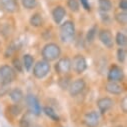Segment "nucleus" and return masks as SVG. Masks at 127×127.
<instances>
[{
  "label": "nucleus",
  "mask_w": 127,
  "mask_h": 127,
  "mask_svg": "<svg viewBox=\"0 0 127 127\" xmlns=\"http://www.w3.org/2000/svg\"><path fill=\"white\" fill-rule=\"evenodd\" d=\"M67 6L72 12H78L80 9L79 0H67Z\"/></svg>",
  "instance_id": "obj_25"
},
{
  "label": "nucleus",
  "mask_w": 127,
  "mask_h": 127,
  "mask_svg": "<svg viewBox=\"0 0 127 127\" xmlns=\"http://www.w3.org/2000/svg\"><path fill=\"white\" fill-rule=\"evenodd\" d=\"M13 66H14L15 69H16L17 71H19V72H21L22 69H23V64H21V62H20V60H19L18 58H14V59H13Z\"/></svg>",
  "instance_id": "obj_29"
},
{
  "label": "nucleus",
  "mask_w": 127,
  "mask_h": 127,
  "mask_svg": "<svg viewBox=\"0 0 127 127\" xmlns=\"http://www.w3.org/2000/svg\"><path fill=\"white\" fill-rule=\"evenodd\" d=\"M29 22H30L31 26H33V27H40L42 25V23H43V18H42L40 13H34L32 16L30 17Z\"/></svg>",
  "instance_id": "obj_17"
},
{
  "label": "nucleus",
  "mask_w": 127,
  "mask_h": 127,
  "mask_svg": "<svg viewBox=\"0 0 127 127\" xmlns=\"http://www.w3.org/2000/svg\"><path fill=\"white\" fill-rule=\"evenodd\" d=\"M19 125L20 127H30V122L27 118V116H23L19 122Z\"/></svg>",
  "instance_id": "obj_31"
},
{
  "label": "nucleus",
  "mask_w": 127,
  "mask_h": 127,
  "mask_svg": "<svg viewBox=\"0 0 127 127\" xmlns=\"http://www.w3.org/2000/svg\"><path fill=\"white\" fill-rule=\"evenodd\" d=\"M9 111H10V113H11L13 116H17V115L20 114L21 109H20V107H19L17 104H14V105H12V106L9 107Z\"/></svg>",
  "instance_id": "obj_28"
},
{
  "label": "nucleus",
  "mask_w": 127,
  "mask_h": 127,
  "mask_svg": "<svg viewBox=\"0 0 127 127\" xmlns=\"http://www.w3.org/2000/svg\"><path fill=\"white\" fill-rule=\"evenodd\" d=\"M115 20L120 24V25H126L127 23V14L126 11H121L115 14Z\"/></svg>",
  "instance_id": "obj_24"
},
{
  "label": "nucleus",
  "mask_w": 127,
  "mask_h": 127,
  "mask_svg": "<svg viewBox=\"0 0 127 127\" xmlns=\"http://www.w3.org/2000/svg\"><path fill=\"white\" fill-rule=\"evenodd\" d=\"M12 26L9 23H0V34H2L4 37H8L12 33Z\"/></svg>",
  "instance_id": "obj_19"
},
{
  "label": "nucleus",
  "mask_w": 127,
  "mask_h": 127,
  "mask_svg": "<svg viewBox=\"0 0 127 127\" xmlns=\"http://www.w3.org/2000/svg\"><path fill=\"white\" fill-rule=\"evenodd\" d=\"M115 42L116 44L119 46V47H124L126 46V43H127V38H126V35L122 32H117L116 34V37H115Z\"/></svg>",
  "instance_id": "obj_23"
},
{
  "label": "nucleus",
  "mask_w": 127,
  "mask_h": 127,
  "mask_svg": "<svg viewBox=\"0 0 127 127\" xmlns=\"http://www.w3.org/2000/svg\"><path fill=\"white\" fill-rule=\"evenodd\" d=\"M79 1L81 2V5L83 6V8L87 11L90 10V5H89V1L88 0H79Z\"/></svg>",
  "instance_id": "obj_33"
},
{
  "label": "nucleus",
  "mask_w": 127,
  "mask_h": 127,
  "mask_svg": "<svg viewBox=\"0 0 127 127\" xmlns=\"http://www.w3.org/2000/svg\"><path fill=\"white\" fill-rule=\"evenodd\" d=\"M87 68V62L82 54H77L71 61V69H73L77 74L83 73Z\"/></svg>",
  "instance_id": "obj_5"
},
{
  "label": "nucleus",
  "mask_w": 127,
  "mask_h": 127,
  "mask_svg": "<svg viewBox=\"0 0 127 127\" xmlns=\"http://www.w3.org/2000/svg\"><path fill=\"white\" fill-rule=\"evenodd\" d=\"M120 108H121V110H122L123 113H126L127 112V97H123L121 99Z\"/></svg>",
  "instance_id": "obj_30"
},
{
  "label": "nucleus",
  "mask_w": 127,
  "mask_h": 127,
  "mask_svg": "<svg viewBox=\"0 0 127 127\" xmlns=\"http://www.w3.org/2000/svg\"><path fill=\"white\" fill-rule=\"evenodd\" d=\"M107 79L108 81H121L123 79V70L121 67L117 66V65H112L108 71V75H107Z\"/></svg>",
  "instance_id": "obj_10"
},
{
  "label": "nucleus",
  "mask_w": 127,
  "mask_h": 127,
  "mask_svg": "<svg viewBox=\"0 0 127 127\" xmlns=\"http://www.w3.org/2000/svg\"><path fill=\"white\" fill-rule=\"evenodd\" d=\"M105 90L110 93V94H113V95H120L122 92H123V87L122 85H120L118 82H115V81H108L106 84H105Z\"/></svg>",
  "instance_id": "obj_13"
},
{
  "label": "nucleus",
  "mask_w": 127,
  "mask_h": 127,
  "mask_svg": "<svg viewBox=\"0 0 127 127\" xmlns=\"http://www.w3.org/2000/svg\"><path fill=\"white\" fill-rule=\"evenodd\" d=\"M9 97L14 103H19L24 98V94L20 88H13L9 92Z\"/></svg>",
  "instance_id": "obj_16"
},
{
  "label": "nucleus",
  "mask_w": 127,
  "mask_h": 127,
  "mask_svg": "<svg viewBox=\"0 0 127 127\" xmlns=\"http://www.w3.org/2000/svg\"><path fill=\"white\" fill-rule=\"evenodd\" d=\"M117 59L120 63H123L126 59V50L124 48H119L117 50Z\"/></svg>",
  "instance_id": "obj_27"
},
{
  "label": "nucleus",
  "mask_w": 127,
  "mask_h": 127,
  "mask_svg": "<svg viewBox=\"0 0 127 127\" xmlns=\"http://www.w3.org/2000/svg\"><path fill=\"white\" fill-rule=\"evenodd\" d=\"M22 5L26 9H34L37 6V0H21Z\"/></svg>",
  "instance_id": "obj_26"
},
{
  "label": "nucleus",
  "mask_w": 127,
  "mask_h": 127,
  "mask_svg": "<svg viewBox=\"0 0 127 127\" xmlns=\"http://www.w3.org/2000/svg\"><path fill=\"white\" fill-rule=\"evenodd\" d=\"M0 4L3 10L8 13H14L18 10V3L16 0H0Z\"/></svg>",
  "instance_id": "obj_14"
},
{
  "label": "nucleus",
  "mask_w": 127,
  "mask_h": 127,
  "mask_svg": "<svg viewBox=\"0 0 127 127\" xmlns=\"http://www.w3.org/2000/svg\"><path fill=\"white\" fill-rule=\"evenodd\" d=\"M26 103H27V108L31 114L35 116H39L41 114V106L39 104L38 99L33 94H28L26 96Z\"/></svg>",
  "instance_id": "obj_6"
},
{
  "label": "nucleus",
  "mask_w": 127,
  "mask_h": 127,
  "mask_svg": "<svg viewBox=\"0 0 127 127\" xmlns=\"http://www.w3.org/2000/svg\"><path fill=\"white\" fill-rule=\"evenodd\" d=\"M50 72V64L46 60H39L33 67V75L37 79L44 78Z\"/></svg>",
  "instance_id": "obj_3"
},
{
  "label": "nucleus",
  "mask_w": 127,
  "mask_h": 127,
  "mask_svg": "<svg viewBox=\"0 0 127 127\" xmlns=\"http://www.w3.org/2000/svg\"><path fill=\"white\" fill-rule=\"evenodd\" d=\"M83 121L87 127H97L99 125V116L96 111H90L84 115Z\"/></svg>",
  "instance_id": "obj_11"
},
{
  "label": "nucleus",
  "mask_w": 127,
  "mask_h": 127,
  "mask_svg": "<svg viewBox=\"0 0 127 127\" xmlns=\"http://www.w3.org/2000/svg\"><path fill=\"white\" fill-rule=\"evenodd\" d=\"M55 70L58 74H67L71 70V60L68 57H62L55 65Z\"/></svg>",
  "instance_id": "obj_8"
},
{
  "label": "nucleus",
  "mask_w": 127,
  "mask_h": 127,
  "mask_svg": "<svg viewBox=\"0 0 127 127\" xmlns=\"http://www.w3.org/2000/svg\"><path fill=\"white\" fill-rule=\"evenodd\" d=\"M119 8L122 11H126L127 10V0H120L119 1Z\"/></svg>",
  "instance_id": "obj_32"
},
{
  "label": "nucleus",
  "mask_w": 127,
  "mask_h": 127,
  "mask_svg": "<svg viewBox=\"0 0 127 127\" xmlns=\"http://www.w3.org/2000/svg\"><path fill=\"white\" fill-rule=\"evenodd\" d=\"M97 30H98V28H97L96 25L92 26V27L88 30V32H87V34H86V41H87V42L91 43V42L94 41L95 37H96V35H97Z\"/></svg>",
  "instance_id": "obj_21"
},
{
  "label": "nucleus",
  "mask_w": 127,
  "mask_h": 127,
  "mask_svg": "<svg viewBox=\"0 0 127 127\" xmlns=\"http://www.w3.org/2000/svg\"><path fill=\"white\" fill-rule=\"evenodd\" d=\"M43 111H44V113H45L50 119H52L53 121H58V120H59V116H58V114L55 112V110H54L52 107L45 106L44 109H43Z\"/></svg>",
  "instance_id": "obj_22"
},
{
  "label": "nucleus",
  "mask_w": 127,
  "mask_h": 127,
  "mask_svg": "<svg viewBox=\"0 0 127 127\" xmlns=\"http://www.w3.org/2000/svg\"><path fill=\"white\" fill-rule=\"evenodd\" d=\"M66 15V10L62 6H56L52 10V18L56 24H60Z\"/></svg>",
  "instance_id": "obj_15"
},
{
  "label": "nucleus",
  "mask_w": 127,
  "mask_h": 127,
  "mask_svg": "<svg viewBox=\"0 0 127 127\" xmlns=\"http://www.w3.org/2000/svg\"><path fill=\"white\" fill-rule=\"evenodd\" d=\"M113 105H114V101L109 97H102V98L98 99V101H97L98 109L102 114H104L108 110H110L113 107Z\"/></svg>",
  "instance_id": "obj_12"
},
{
  "label": "nucleus",
  "mask_w": 127,
  "mask_h": 127,
  "mask_svg": "<svg viewBox=\"0 0 127 127\" xmlns=\"http://www.w3.org/2000/svg\"><path fill=\"white\" fill-rule=\"evenodd\" d=\"M33 127H40V126H39V125H34Z\"/></svg>",
  "instance_id": "obj_34"
},
{
  "label": "nucleus",
  "mask_w": 127,
  "mask_h": 127,
  "mask_svg": "<svg viewBox=\"0 0 127 127\" xmlns=\"http://www.w3.org/2000/svg\"><path fill=\"white\" fill-rule=\"evenodd\" d=\"M33 63H34V59H33V56L32 55H30V54H25L23 56V67L29 71L31 68H32L33 66Z\"/></svg>",
  "instance_id": "obj_18"
},
{
  "label": "nucleus",
  "mask_w": 127,
  "mask_h": 127,
  "mask_svg": "<svg viewBox=\"0 0 127 127\" xmlns=\"http://www.w3.org/2000/svg\"><path fill=\"white\" fill-rule=\"evenodd\" d=\"M85 88V81L81 78H78L76 79L75 81H73L69 86H68V89H69V93L72 97L74 96H77L78 94H80Z\"/></svg>",
  "instance_id": "obj_9"
},
{
  "label": "nucleus",
  "mask_w": 127,
  "mask_h": 127,
  "mask_svg": "<svg viewBox=\"0 0 127 127\" xmlns=\"http://www.w3.org/2000/svg\"><path fill=\"white\" fill-rule=\"evenodd\" d=\"M98 6L101 12H109L112 9V3L110 0H98Z\"/></svg>",
  "instance_id": "obj_20"
},
{
  "label": "nucleus",
  "mask_w": 127,
  "mask_h": 127,
  "mask_svg": "<svg viewBox=\"0 0 127 127\" xmlns=\"http://www.w3.org/2000/svg\"><path fill=\"white\" fill-rule=\"evenodd\" d=\"M15 78V71L9 65L0 67V82L1 84H10Z\"/></svg>",
  "instance_id": "obj_4"
},
{
  "label": "nucleus",
  "mask_w": 127,
  "mask_h": 127,
  "mask_svg": "<svg viewBox=\"0 0 127 127\" xmlns=\"http://www.w3.org/2000/svg\"><path fill=\"white\" fill-rule=\"evenodd\" d=\"M59 32H60V39L62 42L67 43L74 37L75 34V25L74 22L71 20H67L63 22L59 27Z\"/></svg>",
  "instance_id": "obj_1"
},
{
  "label": "nucleus",
  "mask_w": 127,
  "mask_h": 127,
  "mask_svg": "<svg viewBox=\"0 0 127 127\" xmlns=\"http://www.w3.org/2000/svg\"><path fill=\"white\" fill-rule=\"evenodd\" d=\"M98 38L100 40V42L107 48H112L114 45V40H113V36L111 31L108 29H101L98 32Z\"/></svg>",
  "instance_id": "obj_7"
},
{
  "label": "nucleus",
  "mask_w": 127,
  "mask_h": 127,
  "mask_svg": "<svg viewBox=\"0 0 127 127\" xmlns=\"http://www.w3.org/2000/svg\"><path fill=\"white\" fill-rule=\"evenodd\" d=\"M60 55H61V48L56 43H53V42L47 43L42 48L43 59L48 62L55 61L56 59H58L60 57Z\"/></svg>",
  "instance_id": "obj_2"
}]
</instances>
